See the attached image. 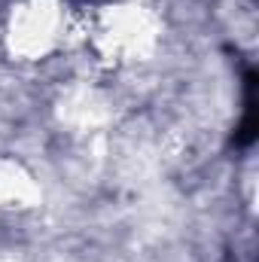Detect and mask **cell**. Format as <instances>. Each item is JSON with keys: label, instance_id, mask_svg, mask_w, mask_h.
Here are the masks:
<instances>
[{"label": "cell", "instance_id": "6da1fadb", "mask_svg": "<svg viewBox=\"0 0 259 262\" xmlns=\"http://www.w3.org/2000/svg\"><path fill=\"white\" fill-rule=\"evenodd\" d=\"M256 89H259V73L250 67V70H244V116H241L238 128H235V134H232V146H235V149H247V146H253V140H256V134H259Z\"/></svg>", "mask_w": 259, "mask_h": 262}]
</instances>
